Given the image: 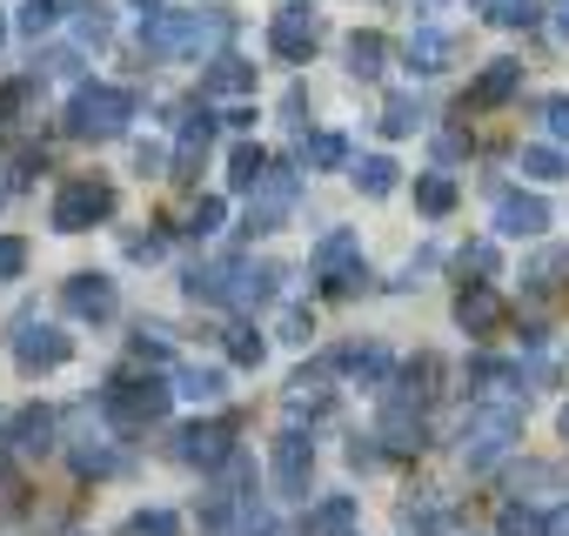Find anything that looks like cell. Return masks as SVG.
Wrapping results in <instances>:
<instances>
[{"mask_svg":"<svg viewBox=\"0 0 569 536\" xmlns=\"http://www.w3.org/2000/svg\"><path fill=\"white\" fill-rule=\"evenodd\" d=\"M516 443H522V416H516V403H482V409H469L462 429H456V449H462V469H469V476L496 469Z\"/></svg>","mask_w":569,"mask_h":536,"instance_id":"6da1fadb","label":"cell"},{"mask_svg":"<svg viewBox=\"0 0 569 536\" xmlns=\"http://www.w3.org/2000/svg\"><path fill=\"white\" fill-rule=\"evenodd\" d=\"M168 403H174V389H168L161 376H108V389H101V409H108V423H114V429L161 423V416H168Z\"/></svg>","mask_w":569,"mask_h":536,"instance_id":"7a4b0ae2","label":"cell"},{"mask_svg":"<svg viewBox=\"0 0 569 536\" xmlns=\"http://www.w3.org/2000/svg\"><path fill=\"white\" fill-rule=\"evenodd\" d=\"M128 121H134V95L128 88H81L68 101V135H81V141H114Z\"/></svg>","mask_w":569,"mask_h":536,"instance_id":"3957f363","label":"cell"},{"mask_svg":"<svg viewBox=\"0 0 569 536\" xmlns=\"http://www.w3.org/2000/svg\"><path fill=\"white\" fill-rule=\"evenodd\" d=\"M228 34V21L221 14H148V48L154 54H201V48H214Z\"/></svg>","mask_w":569,"mask_h":536,"instance_id":"277c9868","label":"cell"},{"mask_svg":"<svg viewBox=\"0 0 569 536\" xmlns=\"http://www.w3.org/2000/svg\"><path fill=\"white\" fill-rule=\"evenodd\" d=\"M316 276H322L329 296H356V289L369 282V268H362V235L329 228V235L316 241Z\"/></svg>","mask_w":569,"mask_h":536,"instance_id":"5b68a950","label":"cell"},{"mask_svg":"<svg viewBox=\"0 0 569 536\" xmlns=\"http://www.w3.org/2000/svg\"><path fill=\"white\" fill-rule=\"evenodd\" d=\"M296 195H302L296 168H268V175H261V181L248 188V221H241V235H274L281 221H289Z\"/></svg>","mask_w":569,"mask_h":536,"instance_id":"8992f818","label":"cell"},{"mask_svg":"<svg viewBox=\"0 0 569 536\" xmlns=\"http://www.w3.org/2000/svg\"><path fill=\"white\" fill-rule=\"evenodd\" d=\"M108 215H114V188L94 181V175H81V181H68V188L54 195V228H61V235H81V228H94V221H108Z\"/></svg>","mask_w":569,"mask_h":536,"instance_id":"52a82bcc","label":"cell"},{"mask_svg":"<svg viewBox=\"0 0 569 536\" xmlns=\"http://www.w3.org/2000/svg\"><path fill=\"white\" fill-rule=\"evenodd\" d=\"M268 476H274V489H281V496H309V476H316V443H309L302 429H289V436H274Z\"/></svg>","mask_w":569,"mask_h":536,"instance_id":"ba28073f","label":"cell"},{"mask_svg":"<svg viewBox=\"0 0 569 536\" xmlns=\"http://www.w3.org/2000/svg\"><path fill=\"white\" fill-rule=\"evenodd\" d=\"M234 456V423L228 416H214V423H188L181 429V463H194V469H221Z\"/></svg>","mask_w":569,"mask_h":536,"instance_id":"9c48e42d","label":"cell"},{"mask_svg":"<svg viewBox=\"0 0 569 536\" xmlns=\"http://www.w3.org/2000/svg\"><path fill=\"white\" fill-rule=\"evenodd\" d=\"M68 336L61 329H48V322H21V336H14V363L28 369V376H41V369H61L68 363Z\"/></svg>","mask_w":569,"mask_h":536,"instance_id":"30bf717a","label":"cell"},{"mask_svg":"<svg viewBox=\"0 0 569 536\" xmlns=\"http://www.w3.org/2000/svg\"><path fill=\"white\" fill-rule=\"evenodd\" d=\"M268 48H274L281 61H309V54H316V14L289 0V8L274 14V28H268Z\"/></svg>","mask_w":569,"mask_h":536,"instance_id":"8fae6325","label":"cell"},{"mask_svg":"<svg viewBox=\"0 0 569 536\" xmlns=\"http://www.w3.org/2000/svg\"><path fill=\"white\" fill-rule=\"evenodd\" d=\"M208 141H214V115L208 108H194L188 121H181V141H174V181H194L201 175V161H208Z\"/></svg>","mask_w":569,"mask_h":536,"instance_id":"7c38bea8","label":"cell"},{"mask_svg":"<svg viewBox=\"0 0 569 536\" xmlns=\"http://www.w3.org/2000/svg\"><path fill=\"white\" fill-rule=\"evenodd\" d=\"M376 443H389V449H402V456L422 449V409H416V396L396 389V396L382 403V436H376Z\"/></svg>","mask_w":569,"mask_h":536,"instance_id":"4fadbf2b","label":"cell"},{"mask_svg":"<svg viewBox=\"0 0 569 536\" xmlns=\"http://www.w3.org/2000/svg\"><path fill=\"white\" fill-rule=\"evenodd\" d=\"M61 302H68V316H81V322H108V316H114V282H108V276H74V282L61 289Z\"/></svg>","mask_w":569,"mask_h":536,"instance_id":"5bb4252c","label":"cell"},{"mask_svg":"<svg viewBox=\"0 0 569 536\" xmlns=\"http://www.w3.org/2000/svg\"><path fill=\"white\" fill-rule=\"evenodd\" d=\"M542 228H549V208H542L536 195H502V201H496V235L529 241V235H542Z\"/></svg>","mask_w":569,"mask_h":536,"instance_id":"9a60e30c","label":"cell"},{"mask_svg":"<svg viewBox=\"0 0 569 536\" xmlns=\"http://www.w3.org/2000/svg\"><path fill=\"white\" fill-rule=\"evenodd\" d=\"M268 289H274L268 261H228V309H254V302H268Z\"/></svg>","mask_w":569,"mask_h":536,"instance_id":"2e32d148","label":"cell"},{"mask_svg":"<svg viewBox=\"0 0 569 536\" xmlns=\"http://www.w3.org/2000/svg\"><path fill=\"white\" fill-rule=\"evenodd\" d=\"M201 95H228V101L254 95V61H241V54H214L208 75H201Z\"/></svg>","mask_w":569,"mask_h":536,"instance_id":"e0dca14e","label":"cell"},{"mask_svg":"<svg viewBox=\"0 0 569 536\" xmlns=\"http://www.w3.org/2000/svg\"><path fill=\"white\" fill-rule=\"evenodd\" d=\"M516 88H522V61H489V68L476 75V88H469L462 108H502Z\"/></svg>","mask_w":569,"mask_h":536,"instance_id":"ac0fdd59","label":"cell"},{"mask_svg":"<svg viewBox=\"0 0 569 536\" xmlns=\"http://www.w3.org/2000/svg\"><path fill=\"white\" fill-rule=\"evenodd\" d=\"M54 409H21L14 416V436H8V449H21V456H48L54 449Z\"/></svg>","mask_w":569,"mask_h":536,"instance_id":"d6986e66","label":"cell"},{"mask_svg":"<svg viewBox=\"0 0 569 536\" xmlns=\"http://www.w3.org/2000/svg\"><path fill=\"white\" fill-rule=\"evenodd\" d=\"M449 61H456V41H449L442 28H416V34H409V68H416V75H442Z\"/></svg>","mask_w":569,"mask_h":536,"instance_id":"ffe728a7","label":"cell"},{"mask_svg":"<svg viewBox=\"0 0 569 536\" xmlns=\"http://www.w3.org/2000/svg\"><path fill=\"white\" fill-rule=\"evenodd\" d=\"M456 322H462L469 336H489V329L502 322V302H496V289H482V282H476V289H462V296H456Z\"/></svg>","mask_w":569,"mask_h":536,"instance_id":"44dd1931","label":"cell"},{"mask_svg":"<svg viewBox=\"0 0 569 536\" xmlns=\"http://www.w3.org/2000/svg\"><path fill=\"white\" fill-rule=\"evenodd\" d=\"M68 456H74V476H114V469H121V449H114L108 436H81Z\"/></svg>","mask_w":569,"mask_h":536,"instance_id":"7402d4cb","label":"cell"},{"mask_svg":"<svg viewBox=\"0 0 569 536\" xmlns=\"http://www.w3.org/2000/svg\"><path fill=\"white\" fill-rule=\"evenodd\" d=\"M342 356H329V363H316V369H302L296 383H289V409H322L329 403V369H336Z\"/></svg>","mask_w":569,"mask_h":536,"instance_id":"603a6c76","label":"cell"},{"mask_svg":"<svg viewBox=\"0 0 569 536\" xmlns=\"http://www.w3.org/2000/svg\"><path fill=\"white\" fill-rule=\"evenodd\" d=\"M356 496H329L316 516H309V536H356Z\"/></svg>","mask_w":569,"mask_h":536,"instance_id":"cb8c5ba5","label":"cell"},{"mask_svg":"<svg viewBox=\"0 0 569 536\" xmlns=\"http://www.w3.org/2000/svg\"><path fill=\"white\" fill-rule=\"evenodd\" d=\"M382 61H389V41H382V34H349V75H356V81H376Z\"/></svg>","mask_w":569,"mask_h":536,"instance_id":"d4e9b609","label":"cell"},{"mask_svg":"<svg viewBox=\"0 0 569 536\" xmlns=\"http://www.w3.org/2000/svg\"><path fill=\"white\" fill-rule=\"evenodd\" d=\"M396 175H402V168H396L389 155H362V161H356V188H362L369 201H376V195H389V188H396Z\"/></svg>","mask_w":569,"mask_h":536,"instance_id":"484cf974","label":"cell"},{"mask_svg":"<svg viewBox=\"0 0 569 536\" xmlns=\"http://www.w3.org/2000/svg\"><path fill=\"white\" fill-rule=\"evenodd\" d=\"M416 208L422 215H449L456 208V181L449 175H416Z\"/></svg>","mask_w":569,"mask_h":536,"instance_id":"4316f807","label":"cell"},{"mask_svg":"<svg viewBox=\"0 0 569 536\" xmlns=\"http://www.w3.org/2000/svg\"><path fill=\"white\" fill-rule=\"evenodd\" d=\"M261 175H268V155H261L254 141H241V148L228 155V181H234V188H254Z\"/></svg>","mask_w":569,"mask_h":536,"instance_id":"83f0119b","label":"cell"},{"mask_svg":"<svg viewBox=\"0 0 569 536\" xmlns=\"http://www.w3.org/2000/svg\"><path fill=\"white\" fill-rule=\"evenodd\" d=\"M516 161H522V175H536V181H562V175H569V161H562L556 148H542V141H529Z\"/></svg>","mask_w":569,"mask_h":536,"instance_id":"f1b7e54d","label":"cell"},{"mask_svg":"<svg viewBox=\"0 0 569 536\" xmlns=\"http://www.w3.org/2000/svg\"><path fill=\"white\" fill-rule=\"evenodd\" d=\"M482 14L496 21V28H536V0H482Z\"/></svg>","mask_w":569,"mask_h":536,"instance_id":"f546056e","label":"cell"},{"mask_svg":"<svg viewBox=\"0 0 569 536\" xmlns=\"http://www.w3.org/2000/svg\"><path fill=\"white\" fill-rule=\"evenodd\" d=\"M496 536H549V523H542L529 503H509V509L496 516Z\"/></svg>","mask_w":569,"mask_h":536,"instance_id":"4dcf8cb0","label":"cell"},{"mask_svg":"<svg viewBox=\"0 0 569 536\" xmlns=\"http://www.w3.org/2000/svg\"><path fill=\"white\" fill-rule=\"evenodd\" d=\"M68 8H61V0H28V8H21V34L28 41H41V34H54V21H61Z\"/></svg>","mask_w":569,"mask_h":536,"instance_id":"1f68e13d","label":"cell"},{"mask_svg":"<svg viewBox=\"0 0 569 536\" xmlns=\"http://www.w3.org/2000/svg\"><path fill=\"white\" fill-rule=\"evenodd\" d=\"M221 215H228V201H221V195H201V201L188 208V235H194V241H208V235L221 228Z\"/></svg>","mask_w":569,"mask_h":536,"instance_id":"d6a6232c","label":"cell"},{"mask_svg":"<svg viewBox=\"0 0 569 536\" xmlns=\"http://www.w3.org/2000/svg\"><path fill=\"white\" fill-rule=\"evenodd\" d=\"M342 369H356L362 383H389V376H396V363H389L382 349H349V356H342Z\"/></svg>","mask_w":569,"mask_h":536,"instance_id":"836d02e7","label":"cell"},{"mask_svg":"<svg viewBox=\"0 0 569 536\" xmlns=\"http://www.w3.org/2000/svg\"><path fill=\"white\" fill-rule=\"evenodd\" d=\"M436 376H442V363H436V356H416V363L402 369V396H416V403L436 396Z\"/></svg>","mask_w":569,"mask_h":536,"instance_id":"e575fe53","label":"cell"},{"mask_svg":"<svg viewBox=\"0 0 569 536\" xmlns=\"http://www.w3.org/2000/svg\"><path fill=\"white\" fill-rule=\"evenodd\" d=\"M174 396H194V403H221V369H181Z\"/></svg>","mask_w":569,"mask_h":536,"instance_id":"d590c367","label":"cell"},{"mask_svg":"<svg viewBox=\"0 0 569 536\" xmlns=\"http://www.w3.org/2000/svg\"><path fill=\"white\" fill-rule=\"evenodd\" d=\"M68 14H74L81 41H108V8H101V0H68Z\"/></svg>","mask_w":569,"mask_h":536,"instance_id":"8d00e7d4","label":"cell"},{"mask_svg":"<svg viewBox=\"0 0 569 536\" xmlns=\"http://www.w3.org/2000/svg\"><path fill=\"white\" fill-rule=\"evenodd\" d=\"M382 128H389V135H416V128H422V108H416L409 95H389V108H382Z\"/></svg>","mask_w":569,"mask_h":536,"instance_id":"74e56055","label":"cell"},{"mask_svg":"<svg viewBox=\"0 0 569 536\" xmlns=\"http://www.w3.org/2000/svg\"><path fill=\"white\" fill-rule=\"evenodd\" d=\"M302 161H309V168H342V161H349V141H342V135H316V141L302 148Z\"/></svg>","mask_w":569,"mask_h":536,"instance_id":"f35d334b","label":"cell"},{"mask_svg":"<svg viewBox=\"0 0 569 536\" xmlns=\"http://www.w3.org/2000/svg\"><path fill=\"white\" fill-rule=\"evenodd\" d=\"M134 356H141V363H168V356H174V343H168V329H154V322H141V329H134Z\"/></svg>","mask_w":569,"mask_h":536,"instance_id":"ab89813d","label":"cell"},{"mask_svg":"<svg viewBox=\"0 0 569 536\" xmlns=\"http://www.w3.org/2000/svg\"><path fill=\"white\" fill-rule=\"evenodd\" d=\"M34 88H41V75H28V81H8V88H0V128H8V121L34 101Z\"/></svg>","mask_w":569,"mask_h":536,"instance_id":"60d3db41","label":"cell"},{"mask_svg":"<svg viewBox=\"0 0 569 536\" xmlns=\"http://www.w3.org/2000/svg\"><path fill=\"white\" fill-rule=\"evenodd\" d=\"M128 529H134V536H181V516H174V509H141Z\"/></svg>","mask_w":569,"mask_h":536,"instance_id":"b9f144b4","label":"cell"},{"mask_svg":"<svg viewBox=\"0 0 569 536\" xmlns=\"http://www.w3.org/2000/svg\"><path fill=\"white\" fill-rule=\"evenodd\" d=\"M21 268H28V241L21 235H0V282H14Z\"/></svg>","mask_w":569,"mask_h":536,"instance_id":"7bdbcfd3","label":"cell"},{"mask_svg":"<svg viewBox=\"0 0 569 536\" xmlns=\"http://www.w3.org/2000/svg\"><path fill=\"white\" fill-rule=\"evenodd\" d=\"M228 356H234L241 369H254V363H261V336H254V329H228Z\"/></svg>","mask_w":569,"mask_h":536,"instance_id":"ee69618b","label":"cell"},{"mask_svg":"<svg viewBox=\"0 0 569 536\" xmlns=\"http://www.w3.org/2000/svg\"><path fill=\"white\" fill-rule=\"evenodd\" d=\"M542 128H549L556 141H569V95H549V101H542Z\"/></svg>","mask_w":569,"mask_h":536,"instance_id":"f6af8a7d","label":"cell"},{"mask_svg":"<svg viewBox=\"0 0 569 536\" xmlns=\"http://www.w3.org/2000/svg\"><path fill=\"white\" fill-rule=\"evenodd\" d=\"M316 336V316L309 309H289V316H281V343H309Z\"/></svg>","mask_w":569,"mask_h":536,"instance_id":"bcb514c9","label":"cell"},{"mask_svg":"<svg viewBox=\"0 0 569 536\" xmlns=\"http://www.w3.org/2000/svg\"><path fill=\"white\" fill-rule=\"evenodd\" d=\"M462 268H476V276H496V241H469V248H462Z\"/></svg>","mask_w":569,"mask_h":536,"instance_id":"7dc6e473","label":"cell"},{"mask_svg":"<svg viewBox=\"0 0 569 536\" xmlns=\"http://www.w3.org/2000/svg\"><path fill=\"white\" fill-rule=\"evenodd\" d=\"M14 496H21V476L8 469V449H0V509H14Z\"/></svg>","mask_w":569,"mask_h":536,"instance_id":"c3c4849f","label":"cell"},{"mask_svg":"<svg viewBox=\"0 0 569 536\" xmlns=\"http://www.w3.org/2000/svg\"><path fill=\"white\" fill-rule=\"evenodd\" d=\"M349 463H356V469H376V463H382V449H376V443H349Z\"/></svg>","mask_w":569,"mask_h":536,"instance_id":"681fc988","label":"cell"},{"mask_svg":"<svg viewBox=\"0 0 569 536\" xmlns=\"http://www.w3.org/2000/svg\"><path fill=\"white\" fill-rule=\"evenodd\" d=\"M134 168L141 175H161V148H134Z\"/></svg>","mask_w":569,"mask_h":536,"instance_id":"f907efd6","label":"cell"},{"mask_svg":"<svg viewBox=\"0 0 569 536\" xmlns=\"http://www.w3.org/2000/svg\"><path fill=\"white\" fill-rule=\"evenodd\" d=\"M549 536H569V496H562V509L549 516Z\"/></svg>","mask_w":569,"mask_h":536,"instance_id":"816d5d0a","label":"cell"},{"mask_svg":"<svg viewBox=\"0 0 569 536\" xmlns=\"http://www.w3.org/2000/svg\"><path fill=\"white\" fill-rule=\"evenodd\" d=\"M556 34L569 41V0H556Z\"/></svg>","mask_w":569,"mask_h":536,"instance_id":"f5cc1de1","label":"cell"},{"mask_svg":"<svg viewBox=\"0 0 569 536\" xmlns=\"http://www.w3.org/2000/svg\"><path fill=\"white\" fill-rule=\"evenodd\" d=\"M134 8H148V14H161V0H134Z\"/></svg>","mask_w":569,"mask_h":536,"instance_id":"db71d44e","label":"cell"},{"mask_svg":"<svg viewBox=\"0 0 569 536\" xmlns=\"http://www.w3.org/2000/svg\"><path fill=\"white\" fill-rule=\"evenodd\" d=\"M0 41H8V14H0Z\"/></svg>","mask_w":569,"mask_h":536,"instance_id":"11a10c76","label":"cell"},{"mask_svg":"<svg viewBox=\"0 0 569 536\" xmlns=\"http://www.w3.org/2000/svg\"><path fill=\"white\" fill-rule=\"evenodd\" d=\"M562 436H569V409H562Z\"/></svg>","mask_w":569,"mask_h":536,"instance_id":"9f6ffc18","label":"cell"}]
</instances>
